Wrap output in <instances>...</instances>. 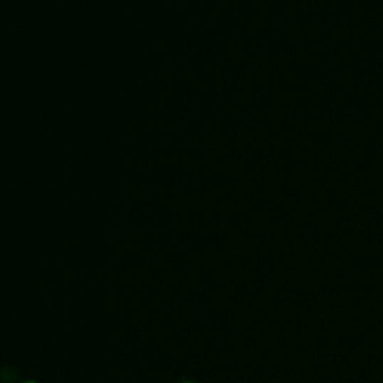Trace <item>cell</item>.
Segmentation results:
<instances>
[{"mask_svg": "<svg viewBox=\"0 0 383 383\" xmlns=\"http://www.w3.org/2000/svg\"><path fill=\"white\" fill-rule=\"evenodd\" d=\"M16 380H17V374L12 370V368L6 367L0 370V383H16Z\"/></svg>", "mask_w": 383, "mask_h": 383, "instance_id": "6da1fadb", "label": "cell"}, {"mask_svg": "<svg viewBox=\"0 0 383 383\" xmlns=\"http://www.w3.org/2000/svg\"><path fill=\"white\" fill-rule=\"evenodd\" d=\"M21 383H38V382H35V380H26V382H21Z\"/></svg>", "mask_w": 383, "mask_h": 383, "instance_id": "7a4b0ae2", "label": "cell"}, {"mask_svg": "<svg viewBox=\"0 0 383 383\" xmlns=\"http://www.w3.org/2000/svg\"><path fill=\"white\" fill-rule=\"evenodd\" d=\"M184 383H192V382H184Z\"/></svg>", "mask_w": 383, "mask_h": 383, "instance_id": "3957f363", "label": "cell"}]
</instances>
